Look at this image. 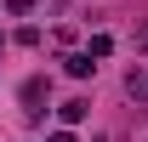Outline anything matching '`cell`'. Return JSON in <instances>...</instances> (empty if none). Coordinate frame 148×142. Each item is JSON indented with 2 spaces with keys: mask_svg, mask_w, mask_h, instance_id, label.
<instances>
[{
  "mask_svg": "<svg viewBox=\"0 0 148 142\" xmlns=\"http://www.w3.org/2000/svg\"><path fill=\"white\" fill-rule=\"evenodd\" d=\"M0 6H6L12 17H29V12H34V0H0Z\"/></svg>",
  "mask_w": 148,
  "mask_h": 142,
  "instance_id": "cell-6",
  "label": "cell"
},
{
  "mask_svg": "<svg viewBox=\"0 0 148 142\" xmlns=\"http://www.w3.org/2000/svg\"><path fill=\"white\" fill-rule=\"evenodd\" d=\"M0 51H6V40H0Z\"/></svg>",
  "mask_w": 148,
  "mask_h": 142,
  "instance_id": "cell-8",
  "label": "cell"
},
{
  "mask_svg": "<svg viewBox=\"0 0 148 142\" xmlns=\"http://www.w3.org/2000/svg\"><path fill=\"white\" fill-rule=\"evenodd\" d=\"M86 114H91V102H86V97H69V102L57 108V119H63V125H80Z\"/></svg>",
  "mask_w": 148,
  "mask_h": 142,
  "instance_id": "cell-3",
  "label": "cell"
},
{
  "mask_svg": "<svg viewBox=\"0 0 148 142\" xmlns=\"http://www.w3.org/2000/svg\"><path fill=\"white\" fill-rule=\"evenodd\" d=\"M125 97H137V102H148V63H137V68L125 74Z\"/></svg>",
  "mask_w": 148,
  "mask_h": 142,
  "instance_id": "cell-2",
  "label": "cell"
},
{
  "mask_svg": "<svg viewBox=\"0 0 148 142\" xmlns=\"http://www.w3.org/2000/svg\"><path fill=\"white\" fill-rule=\"evenodd\" d=\"M63 68H69L74 80H86V74H91L97 63H91V57H86V51H69V57H63Z\"/></svg>",
  "mask_w": 148,
  "mask_h": 142,
  "instance_id": "cell-4",
  "label": "cell"
},
{
  "mask_svg": "<svg viewBox=\"0 0 148 142\" xmlns=\"http://www.w3.org/2000/svg\"><path fill=\"white\" fill-rule=\"evenodd\" d=\"M46 97H51V85H46L40 74H34V80H23V114H29V119H40V114H46V108H40Z\"/></svg>",
  "mask_w": 148,
  "mask_h": 142,
  "instance_id": "cell-1",
  "label": "cell"
},
{
  "mask_svg": "<svg viewBox=\"0 0 148 142\" xmlns=\"http://www.w3.org/2000/svg\"><path fill=\"white\" fill-rule=\"evenodd\" d=\"M91 142H103V137H91Z\"/></svg>",
  "mask_w": 148,
  "mask_h": 142,
  "instance_id": "cell-9",
  "label": "cell"
},
{
  "mask_svg": "<svg viewBox=\"0 0 148 142\" xmlns=\"http://www.w3.org/2000/svg\"><path fill=\"white\" fill-rule=\"evenodd\" d=\"M143 46H148V34H143Z\"/></svg>",
  "mask_w": 148,
  "mask_h": 142,
  "instance_id": "cell-10",
  "label": "cell"
},
{
  "mask_svg": "<svg viewBox=\"0 0 148 142\" xmlns=\"http://www.w3.org/2000/svg\"><path fill=\"white\" fill-rule=\"evenodd\" d=\"M108 51H114V34H91V46H86V57L97 63V57H108Z\"/></svg>",
  "mask_w": 148,
  "mask_h": 142,
  "instance_id": "cell-5",
  "label": "cell"
},
{
  "mask_svg": "<svg viewBox=\"0 0 148 142\" xmlns=\"http://www.w3.org/2000/svg\"><path fill=\"white\" fill-rule=\"evenodd\" d=\"M46 142H74V131H69V125H63V131H51V137H46Z\"/></svg>",
  "mask_w": 148,
  "mask_h": 142,
  "instance_id": "cell-7",
  "label": "cell"
}]
</instances>
